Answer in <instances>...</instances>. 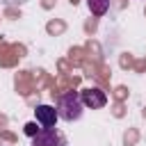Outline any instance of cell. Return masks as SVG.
Listing matches in <instances>:
<instances>
[{
	"label": "cell",
	"instance_id": "1",
	"mask_svg": "<svg viewBox=\"0 0 146 146\" xmlns=\"http://www.w3.org/2000/svg\"><path fill=\"white\" fill-rule=\"evenodd\" d=\"M84 112V105L80 100V91H66L57 98V114L64 121H78Z\"/></svg>",
	"mask_w": 146,
	"mask_h": 146
},
{
	"label": "cell",
	"instance_id": "2",
	"mask_svg": "<svg viewBox=\"0 0 146 146\" xmlns=\"http://www.w3.org/2000/svg\"><path fill=\"white\" fill-rule=\"evenodd\" d=\"M32 146H68L66 137L55 128H41L32 137Z\"/></svg>",
	"mask_w": 146,
	"mask_h": 146
},
{
	"label": "cell",
	"instance_id": "3",
	"mask_svg": "<svg viewBox=\"0 0 146 146\" xmlns=\"http://www.w3.org/2000/svg\"><path fill=\"white\" fill-rule=\"evenodd\" d=\"M80 100L84 107H91V110H100L107 105V94L98 87H87L80 91Z\"/></svg>",
	"mask_w": 146,
	"mask_h": 146
},
{
	"label": "cell",
	"instance_id": "4",
	"mask_svg": "<svg viewBox=\"0 0 146 146\" xmlns=\"http://www.w3.org/2000/svg\"><path fill=\"white\" fill-rule=\"evenodd\" d=\"M34 119L41 128H55L59 114H57V107H52V105H36L34 107Z\"/></svg>",
	"mask_w": 146,
	"mask_h": 146
},
{
	"label": "cell",
	"instance_id": "5",
	"mask_svg": "<svg viewBox=\"0 0 146 146\" xmlns=\"http://www.w3.org/2000/svg\"><path fill=\"white\" fill-rule=\"evenodd\" d=\"M87 5H89L94 16H105L110 9V0H87Z\"/></svg>",
	"mask_w": 146,
	"mask_h": 146
},
{
	"label": "cell",
	"instance_id": "6",
	"mask_svg": "<svg viewBox=\"0 0 146 146\" xmlns=\"http://www.w3.org/2000/svg\"><path fill=\"white\" fill-rule=\"evenodd\" d=\"M39 130H41V128H36V123H27V125H25V132H27L30 137H34Z\"/></svg>",
	"mask_w": 146,
	"mask_h": 146
}]
</instances>
